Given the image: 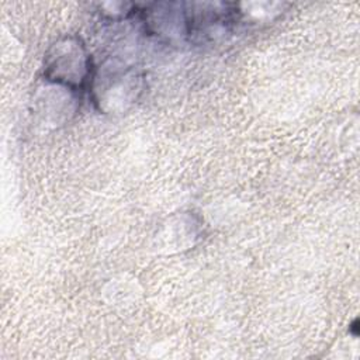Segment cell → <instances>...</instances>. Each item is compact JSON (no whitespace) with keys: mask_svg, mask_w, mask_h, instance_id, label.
<instances>
[{"mask_svg":"<svg viewBox=\"0 0 360 360\" xmlns=\"http://www.w3.org/2000/svg\"><path fill=\"white\" fill-rule=\"evenodd\" d=\"M143 89L142 72L118 56L104 59L90 77L91 101L103 114L127 112L138 101Z\"/></svg>","mask_w":360,"mask_h":360,"instance_id":"obj_1","label":"cell"},{"mask_svg":"<svg viewBox=\"0 0 360 360\" xmlns=\"http://www.w3.org/2000/svg\"><path fill=\"white\" fill-rule=\"evenodd\" d=\"M91 60L86 44L77 35L58 38L44 56V80L66 86L73 90L82 89L91 77Z\"/></svg>","mask_w":360,"mask_h":360,"instance_id":"obj_2","label":"cell"},{"mask_svg":"<svg viewBox=\"0 0 360 360\" xmlns=\"http://www.w3.org/2000/svg\"><path fill=\"white\" fill-rule=\"evenodd\" d=\"M145 31L169 44H181L191 37L187 4L180 1H156L141 10Z\"/></svg>","mask_w":360,"mask_h":360,"instance_id":"obj_3","label":"cell"},{"mask_svg":"<svg viewBox=\"0 0 360 360\" xmlns=\"http://www.w3.org/2000/svg\"><path fill=\"white\" fill-rule=\"evenodd\" d=\"M77 110L76 90L45 80L34 98V112L44 124L53 127L69 121Z\"/></svg>","mask_w":360,"mask_h":360,"instance_id":"obj_4","label":"cell"},{"mask_svg":"<svg viewBox=\"0 0 360 360\" xmlns=\"http://www.w3.org/2000/svg\"><path fill=\"white\" fill-rule=\"evenodd\" d=\"M100 13L110 20H125L131 14L135 13L136 4L125 3V1H107V3H98Z\"/></svg>","mask_w":360,"mask_h":360,"instance_id":"obj_5","label":"cell"}]
</instances>
